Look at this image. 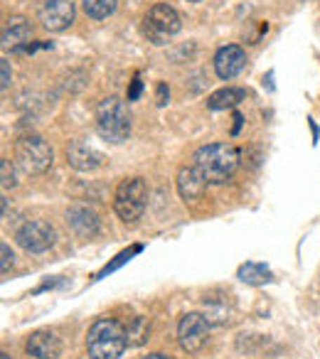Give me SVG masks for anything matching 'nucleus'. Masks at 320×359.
<instances>
[{
	"label": "nucleus",
	"mask_w": 320,
	"mask_h": 359,
	"mask_svg": "<svg viewBox=\"0 0 320 359\" xmlns=\"http://www.w3.org/2000/svg\"><path fill=\"white\" fill-rule=\"evenodd\" d=\"M192 160L210 185H222L239 170L241 150L232 143H212L197 150Z\"/></svg>",
	"instance_id": "1"
},
{
	"label": "nucleus",
	"mask_w": 320,
	"mask_h": 359,
	"mask_svg": "<svg viewBox=\"0 0 320 359\" xmlns=\"http://www.w3.org/2000/svg\"><path fill=\"white\" fill-rule=\"evenodd\" d=\"M128 347L126 330L116 320H96L86 334V352L89 359H119Z\"/></svg>",
	"instance_id": "2"
},
{
	"label": "nucleus",
	"mask_w": 320,
	"mask_h": 359,
	"mask_svg": "<svg viewBox=\"0 0 320 359\" xmlns=\"http://www.w3.org/2000/svg\"><path fill=\"white\" fill-rule=\"evenodd\" d=\"M96 128H99L101 138L111 140V143H124L131 133V116L126 104L119 96H106L99 106H96Z\"/></svg>",
	"instance_id": "3"
},
{
	"label": "nucleus",
	"mask_w": 320,
	"mask_h": 359,
	"mask_svg": "<svg viewBox=\"0 0 320 359\" xmlns=\"http://www.w3.org/2000/svg\"><path fill=\"white\" fill-rule=\"evenodd\" d=\"M145 202H148V185L143 177H126L114 195V210L121 222L133 224L143 217Z\"/></svg>",
	"instance_id": "4"
},
{
	"label": "nucleus",
	"mask_w": 320,
	"mask_h": 359,
	"mask_svg": "<svg viewBox=\"0 0 320 359\" xmlns=\"http://www.w3.org/2000/svg\"><path fill=\"white\" fill-rule=\"evenodd\" d=\"M52 153L50 143L42 135H22L15 143V163L25 175H42L52 168Z\"/></svg>",
	"instance_id": "5"
},
{
	"label": "nucleus",
	"mask_w": 320,
	"mask_h": 359,
	"mask_svg": "<svg viewBox=\"0 0 320 359\" xmlns=\"http://www.w3.org/2000/svg\"><path fill=\"white\" fill-rule=\"evenodd\" d=\"M180 27H182L180 15L171 6H166V3L153 6L148 11V15H145V32H148V37L155 45H163L168 37L178 35Z\"/></svg>",
	"instance_id": "6"
},
{
	"label": "nucleus",
	"mask_w": 320,
	"mask_h": 359,
	"mask_svg": "<svg viewBox=\"0 0 320 359\" xmlns=\"http://www.w3.org/2000/svg\"><path fill=\"white\" fill-rule=\"evenodd\" d=\"M15 239H18V244H20L25 251H30V254H42V251L55 246L57 236H55V229H52L47 222L30 219L18 229Z\"/></svg>",
	"instance_id": "7"
},
{
	"label": "nucleus",
	"mask_w": 320,
	"mask_h": 359,
	"mask_svg": "<svg viewBox=\"0 0 320 359\" xmlns=\"http://www.w3.org/2000/svg\"><path fill=\"white\" fill-rule=\"evenodd\" d=\"M207 330H210V323L205 320V315H200V313L182 315L180 325H178L180 347L185 349V352H200L207 342Z\"/></svg>",
	"instance_id": "8"
},
{
	"label": "nucleus",
	"mask_w": 320,
	"mask_h": 359,
	"mask_svg": "<svg viewBox=\"0 0 320 359\" xmlns=\"http://www.w3.org/2000/svg\"><path fill=\"white\" fill-rule=\"evenodd\" d=\"M40 22L50 32H62L74 22V0H45L40 6Z\"/></svg>",
	"instance_id": "9"
},
{
	"label": "nucleus",
	"mask_w": 320,
	"mask_h": 359,
	"mask_svg": "<svg viewBox=\"0 0 320 359\" xmlns=\"http://www.w3.org/2000/svg\"><path fill=\"white\" fill-rule=\"evenodd\" d=\"M246 65V55L239 45H227L222 50H217L215 55V72L220 79H234Z\"/></svg>",
	"instance_id": "10"
},
{
	"label": "nucleus",
	"mask_w": 320,
	"mask_h": 359,
	"mask_svg": "<svg viewBox=\"0 0 320 359\" xmlns=\"http://www.w3.org/2000/svg\"><path fill=\"white\" fill-rule=\"evenodd\" d=\"M67 224L81 239H89L99 231V215L86 205H72L67 210Z\"/></svg>",
	"instance_id": "11"
},
{
	"label": "nucleus",
	"mask_w": 320,
	"mask_h": 359,
	"mask_svg": "<svg viewBox=\"0 0 320 359\" xmlns=\"http://www.w3.org/2000/svg\"><path fill=\"white\" fill-rule=\"evenodd\" d=\"M27 354L35 359H57L62 354V344H60V337L50 330H37L27 337V344H25Z\"/></svg>",
	"instance_id": "12"
},
{
	"label": "nucleus",
	"mask_w": 320,
	"mask_h": 359,
	"mask_svg": "<svg viewBox=\"0 0 320 359\" xmlns=\"http://www.w3.org/2000/svg\"><path fill=\"white\" fill-rule=\"evenodd\" d=\"M65 153H67V163L74 170H79V172H91V170L104 165V155H101L99 150L89 148L86 143H79V140L67 145Z\"/></svg>",
	"instance_id": "13"
},
{
	"label": "nucleus",
	"mask_w": 320,
	"mask_h": 359,
	"mask_svg": "<svg viewBox=\"0 0 320 359\" xmlns=\"http://www.w3.org/2000/svg\"><path fill=\"white\" fill-rule=\"evenodd\" d=\"M178 192H180V197L185 202H197L202 200V195H205L207 190V182L205 177H202L200 170L192 165V168H180V172H178Z\"/></svg>",
	"instance_id": "14"
},
{
	"label": "nucleus",
	"mask_w": 320,
	"mask_h": 359,
	"mask_svg": "<svg viewBox=\"0 0 320 359\" xmlns=\"http://www.w3.org/2000/svg\"><path fill=\"white\" fill-rule=\"evenodd\" d=\"M32 35V27L25 18L20 15H13L6 20L3 25V50H18L20 52L25 47V42L30 40Z\"/></svg>",
	"instance_id": "15"
},
{
	"label": "nucleus",
	"mask_w": 320,
	"mask_h": 359,
	"mask_svg": "<svg viewBox=\"0 0 320 359\" xmlns=\"http://www.w3.org/2000/svg\"><path fill=\"white\" fill-rule=\"evenodd\" d=\"M236 278L246 285H264L271 280V269L266 264H259V261H249V264L239 266Z\"/></svg>",
	"instance_id": "16"
},
{
	"label": "nucleus",
	"mask_w": 320,
	"mask_h": 359,
	"mask_svg": "<svg viewBox=\"0 0 320 359\" xmlns=\"http://www.w3.org/2000/svg\"><path fill=\"white\" fill-rule=\"evenodd\" d=\"M246 99L244 89H234V86H227V89H220L207 99V106L212 111H222V109H234L236 104Z\"/></svg>",
	"instance_id": "17"
},
{
	"label": "nucleus",
	"mask_w": 320,
	"mask_h": 359,
	"mask_svg": "<svg viewBox=\"0 0 320 359\" xmlns=\"http://www.w3.org/2000/svg\"><path fill=\"white\" fill-rule=\"evenodd\" d=\"M150 334V323L145 318H133L128 325H126V339H128L131 347H138V344H143L145 339H148Z\"/></svg>",
	"instance_id": "18"
},
{
	"label": "nucleus",
	"mask_w": 320,
	"mask_h": 359,
	"mask_svg": "<svg viewBox=\"0 0 320 359\" xmlns=\"http://www.w3.org/2000/svg\"><path fill=\"white\" fill-rule=\"evenodd\" d=\"M84 13L94 20H104L116 11V0H81Z\"/></svg>",
	"instance_id": "19"
},
{
	"label": "nucleus",
	"mask_w": 320,
	"mask_h": 359,
	"mask_svg": "<svg viewBox=\"0 0 320 359\" xmlns=\"http://www.w3.org/2000/svg\"><path fill=\"white\" fill-rule=\"evenodd\" d=\"M0 185H3V190H13V187L18 185V180H15V170H13L11 160H0Z\"/></svg>",
	"instance_id": "20"
},
{
	"label": "nucleus",
	"mask_w": 320,
	"mask_h": 359,
	"mask_svg": "<svg viewBox=\"0 0 320 359\" xmlns=\"http://www.w3.org/2000/svg\"><path fill=\"white\" fill-rule=\"evenodd\" d=\"M138 251H140V246H133V249H128V251H124V254H119V256H116V261H114V264H109V266H106V269L101 271V273L96 276V278H104L106 273H111V271H116V269H119V266H124L126 261H131V256H133V254H138Z\"/></svg>",
	"instance_id": "21"
},
{
	"label": "nucleus",
	"mask_w": 320,
	"mask_h": 359,
	"mask_svg": "<svg viewBox=\"0 0 320 359\" xmlns=\"http://www.w3.org/2000/svg\"><path fill=\"white\" fill-rule=\"evenodd\" d=\"M0 256H3V261H0V271H3V276H6L8 271H11V266H13V259H15V256H13V251H11V246H8L6 241L0 244Z\"/></svg>",
	"instance_id": "22"
},
{
	"label": "nucleus",
	"mask_w": 320,
	"mask_h": 359,
	"mask_svg": "<svg viewBox=\"0 0 320 359\" xmlns=\"http://www.w3.org/2000/svg\"><path fill=\"white\" fill-rule=\"evenodd\" d=\"M140 91H143V81H140V74H135L128 86V101H138Z\"/></svg>",
	"instance_id": "23"
},
{
	"label": "nucleus",
	"mask_w": 320,
	"mask_h": 359,
	"mask_svg": "<svg viewBox=\"0 0 320 359\" xmlns=\"http://www.w3.org/2000/svg\"><path fill=\"white\" fill-rule=\"evenodd\" d=\"M0 72H3V81H0V86L8 89V86H11V65H8V60L0 62Z\"/></svg>",
	"instance_id": "24"
},
{
	"label": "nucleus",
	"mask_w": 320,
	"mask_h": 359,
	"mask_svg": "<svg viewBox=\"0 0 320 359\" xmlns=\"http://www.w3.org/2000/svg\"><path fill=\"white\" fill-rule=\"evenodd\" d=\"M168 96H171L168 86L166 84H158V106H166L168 104Z\"/></svg>",
	"instance_id": "25"
},
{
	"label": "nucleus",
	"mask_w": 320,
	"mask_h": 359,
	"mask_svg": "<svg viewBox=\"0 0 320 359\" xmlns=\"http://www.w3.org/2000/svg\"><path fill=\"white\" fill-rule=\"evenodd\" d=\"M239 126H241V116L239 114H234V130H232V133H239Z\"/></svg>",
	"instance_id": "26"
},
{
	"label": "nucleus",
	"mask_w": 320,
	"mask_h": 359,
	"mask_svg": "<svg viewBox=\"0 0 320 359\" xmlns=\"http://www.w3.org/2000/svg\"><path fill=\"white\" fill-rule=\"evenodd\" d=\"M143 359H171V357H166V354H160V352H153V354H148V357H143Z\"/></svg>",
	"instance_id": "27"
},
{
	"label": "nucleus",
	"mask_w": 320,
	"mask_h": 359,
	"mask_svg": "<svg viewBox=\"0 0 320 359\" xmlns=\"http://www.w3.org/2000/svg\"><path fill=\"white\" fill-rule=\"evenodd\" d=\"M310 130H313V140H318V126H315L313 121H310Z\"/></svg>",
	"instance_id": "28"
},
{
	"label": "nucleus",
	"mask_w": 320,
	"mask_h": 359,
	"mask_svg": "<svg viewBox=\"0 0 320 359\" xmlns=\"http://www.w3.org/2000/svg\"><path fill=\"white\" fill-rule=\"evenodd\" d=\"M0 359H11V354H6V352H3V354H0Z\"/></svg>",
	"instance_id": "29"
},
{
	"label": "nucleus",
	"mask_w": 320,
	"mask_h": 359,
	"mask_svg": "<svg viewBox=\"0 0 320 359\" xmlns=\"http://www.w3.org/2000/svg\"><path fill=\"white\" fill-rule=\"evenodd\" d=\"M192 3H197V0H192Z\"/></svg>",
	"instance_id": "30"
}]
</instances>
